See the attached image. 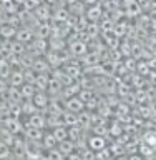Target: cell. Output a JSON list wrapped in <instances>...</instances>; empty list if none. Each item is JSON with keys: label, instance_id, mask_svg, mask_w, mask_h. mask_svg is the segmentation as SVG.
Listing matches in <instances>:
<instances>
[{"label": "cell", "instance_id": "obj_1", "mask_svg": "<svg viewBox=\"0 0 156 160\" xmlns=\"http://www.w3.org/2000/svg\"><path fill=\"white\" fill-rule=\"evenodd\" d=\"M105 15V10H103V5L102 3H97V5H92V7H87V12H85V18L88 20L90 23H97L103 18Z\"/></svg>", "mask_w": 156, "mask_h": 160}, {"label": "cell", "instance_id": "obj_2", "mask_svg": "<svg viewBox=\"0 0 156 160\" xmlns=\"http://www.w3.org/2000/svg\"><path fill=\"white\" fill-rule=\"evenodd\" d=\"M52 13L53 10L48 3H40L37 8L33 10V17L38 20V22H50L52 20Z\"/></svg>", "mask_w": 156, "mask_h": 160}, {"label": "cell", "instance_id": "obj_3", "mask_svg": "<svg viewBox=\"0 0 156 160\" xmlns=\"http://www.w3.org/2000/svg\"><path fill=\"white\" fill-rule=\"evenodd\" d=\"M12 155L17 160H27V150H25V140L22 137H15L12 143Z\"/></svg>", "mask_w": 156, "mask_h": 160}, {"label": "cell", "instance_id": "obj_4", "mask_svg": "<svg viewBox=\"0 0 156 160\" xmlns=\"http://www.w3.org/2000/svg\"><path fill=\"white\" fill-rule=\"evenodd\" d=\"M68 47H70V52H72V55H75V57H83L85 53H88V45L87 42H83V40H70L68 42Z\"/></svg>", "mask_w": 156, "mask_h": 160}, {"label": "cell", "instance_id": "obj_5", "mask_svg": "<svg viewBox=\"0 0 156 160\" xmlns=\"http://www.w3.org/2000/svg\"><path fill=\"white\" fill-rule=\"evenodd\" d=\"M65 110H68V112L78 115V113H82L85 110V103L78 98V95H77V97H72V98L65 100Z\"/></svg>", "mask_w": 156, "mask_h": 160}, {"label": "cell", "instance_id": "obj_6", "mask_svg": "<svg viewBox=\"0 0 156 160\" xmlns=\"http://www.w3.org/2000/svg\"><path fill=\"white\" fill-rule=\"evenodd\" d=\"M47 125V117L40 112H35L32 115H28V120H27V127H33V128H42Z\"/></svg>", "mask_w": 156, "mask_h": 160}, {"label": "cell", "instance_id": "obj_7", "mask_svg": "<svg viewBox=\"0 0 156 160\" xmlns=\"http://www.w3.org/2000/svg\"><path fill=\"white\" fill-rule=\"evenodd\" d=\"M43 130L42 128H33V127H27L25 128L23 127V138L25 140H30V142H42V138H43Z\"/></svg>", "mask_w": 156, "mask_h": 160}, {"label": "cell", "instance_id": "obj_8", "mask_svg": "<svg viewBox=\"0 0 156 160\" xmlns=\"http://www.w3.org/2000/svg\"><path fill=\"white\" fill-rule=\"evenodd\" d=\"M68 18H70V12H68V7H65V5L57 7L52 13V20L55 23H67Z\"/></svg>", "mask_w": 156, "mask_h": 160}, {"label": "cell", "instance_id": "obj_9", "mask_svg": "<svg viewBox=\"0 0 156 160\" xmlns=\"http://www.w3.org/2000/svg\"><path fill=\"white\" fill-rule=\"evenodd\" d=\"M33 105L37 107L38 110H47L48 103H50V97L47 95V92H42V90H37V93L33 95L32 98Z\"/></svg>", "mask_w": 156, "mask_h": 160}, {"label": "cell", "instance_id": "obj_10", "mask_svg": "<svg viewBox=\"0 0 156 160\" xmlns=\"http://www.w3.org/2000/svg\"><path fill=\"white\" fill-rule=\"evenodd\" d=\"M7 130H10L13 135H18V133H22L23 132V125L22 122H20V118H15V117H10L8 115V118L5 120V122L2 123Z\"/></svg>", "mask_w": 156, "mask_h": 160}, {"label": "cell", "instance_id": "obj_11", "mask_svg": "<svg viewBox=\"0 0 156 160\" xmlns=\"http://www.w3.org/2000/svg\"><path fill=\"white\" fill-rule=\"evenodd\" d=\"M52 30H53V25L50 22H38L37 23V30H35V37L47 40L50 35H52Z\"/></svg>", "mask_w": 156, "mask_h": 160}, {"label": "cell", "instance_id": "obj_12", "mask_svg": "<svg viewBox=\"0 0 156 160\" xmlns=\"http://www.w3.org/2000/svg\"><path fill=\"white\" fill-rule=\"evenodd\" d=\"M35 38V32L32 28H28V27H22V28H18L17 30V33H15V40H18V42H22V43H30L32 40Z\"/></svg>", "mask_w": 156, "mask_h": 160}, {"label": "cell", "instance_id": "obj_13", "mask_svg": "<svg viewBox=\"0 0 156 160\" xmlns=\"http://www.w3.org/2000/svg\"><path fill=\"white\" fill-rule=\"evenodd\" d=\"M8 83H10V87H18V88L22 87L25 83L23 70H18V68L12 70V73H10V77H8Z\"/></svg>", "mask_w": 156, "mask_h": 160}, {"label": "cell", "instance_id": "obj_14", "mask_svg": "<svg viewBox=\"0 0 156 160\" xmlns=\"http://www.w3.org/2000/svg\"><path fill=\"white\" fill-rule=\"evenodd\" d=\"M80 90H82L80 83L75 82L72 85H68V87H63L62 93H60V98H62V100H68V98H72V97H77V93H80Z\"/></svg>", "mask_w": 156, "mask_h": 160}, {"label": "cell", "instance_id": "obj_15", "mask_svg": "<svg viewBox=\"0 0 156 160\" xmlns=\"http://www.w3.org/2000/svg\"><path fill=\"white\" fill-rule=\"evenodd\" d=\"M106 147V142H105L103 137H100V135H92V137L88 138V148L93 150V152H100V150H103Z\"/></svg>", "mask_w": 156, "mask_h": 160}, {"label": "cell", "instance_id": "obj_16", "mask_svg": "<svg viewBox=\"0 0 156 160\" xmlns=\"http://www.w3.org/2000/svg\"><path fill=\"white\" fill-rule=\"evenodd\" d=\"M32 70L37 73H50L52 72V67H50V63L45 58H35L33 65H32Z\"/></svg>", "mask_w": 156, "mask_h": 160}, {"label": "cell", "instance_id": "obj_17", "mask_svg": "<svg viewBox=\"0 0 156 160\" xmlns=\"http://www.w3.org/2000/svg\"><path fill=\"white\" fill-rule=\"evenodd\" d=\"M50 83V73H37V78H35V88L42 90V92H47Z\"/></svg>", "mask_w": 156, "mask_h": 160}, {"label": "cell", "instance_id": "obj_18", "mask_svg": "<svg viewBox=\"0 0 156 160\" xmlns=\"http://www.w3.org/2000/svg\"><path fill=\"white\" fill-rule=\"evenodd\" d=\"M63 72L68 73L72 78H78L80 73H82V67H80V63H75V62H67L63 65Z\"/></svg>", "mask_w": 156, "mask_h": 160}, {"label": "cell", "instance_id": "obj_19", "mask_svg": "<svg viewBox=\"0 0 156 160\" xmlns=\"http://www.w3.org/2000/svg\"><path fill=\"white\" fill-rule=\"evenodd\" d=\"M58 150L62 152L63 157H68V155H72L75 150H77V147H75V142H72L70 138H67V140H63V142L58 143Z\"/></svg>", "mask_w": 156, "mask_h": 160}, {"label": "cell", "instance_id": "obj_20", "mask_svg": "<svg viewBox=\"0 0 156 160\" xmlns=\"http://www.w3.org/2000/svg\"><path fill=\"white\" fill-rule=\"evenodd\" d=\"M20 93H22L23 100H32L33 95L37 93V88H35L33 83H23L22 87H20Z\"/></svg>", "mask_w": 156, "mask_h": 160}, {"label": "cell", "instance_id": "obj_21", "mask_svg": "<svg viewBox=\"0 0 156 160\" xmlns=\"http://www.w3.org/2000/svg\"><path fill=\"white\" fill-rule=\"evenodd\" d=\"M17 30L18 28H15V27H12V25H8V23H2L0 25V38L12 40V37H15V33H17Z\"/></svg>", "mask_w": 156, "mask_h": 160}, {"label": "cell", "instance_id": "obj_22", "mask_svg": "<svg viewBox=\"0 0 156 160\" xmlns=\"http://www.w3.org/2000/svg\"><path fill=\"white\" fill-rule=\"evenodd\" d=\"M62 120H63L65 127H73V125H78V115L68 112V110H65V112L62 113Z\"/></svg>", "mask_w": 156, "mask_h": 160}, {"label": "cell", "instance_id": "obj_23", "mask_svg": "<svg viewBox=\"0 0 156 160\" xmlns=\"http://www.w3.org/2000/svg\"><path fill=\"white\" fill-rule=\"evenodd\" d=\"M52 133H53V137L57 138V142H63V140H67L68 138V127H65V125H58V127H55L52 130Z\"/></svg>", "mask_w": 156, "mask_h": 160}, {"label": "cell", "instance_id": "obj_24", "mask_svg": "<svg viewBox=\"0 0 156 160\" xmlns=\"http://www.w3.org/2000/svg\"><path fill=\"white\" fill-rule=\"evenodd\" d=\"M83 132H85V128H82L80 125L68 127V138L72 140V142H78L80 138H83Z\"/></svg>", "mask_w": 156, "mask_h": 160}, {"label": "cell", "instance_id": "obj_25", "mask_svg": "<svg viewBox=\"0 0 156 160\" xmlns=\"http://www.w3.org/2000/svg\"><path fill=\"white\" fill-rule=\"evenodd\" d=\"M68 12L70 15H73V17H83L85 12H87V5L83 2H78V3H73L68 7Z\"/></svg>", "mask_w": 156, "mask_h": 160}, {"label": "cell", "instance_id": "obj_26", "mask_svg": "<svg viewBox=\"0 0 156 160\" xmlns=\"http://www.w3.org/2000/svg\"><path fill=\"white\" fill-rule=\"evenodd\" d=\"M42 145H43V148H45V150H52V148H55V147L58 145V142H57V138L53 137V133H52V132H48V133H43Z\"/></svg>", "mask_w": 156, "mask_h": 160}, {"label": "cell", "instance_id": "obj_27", "mask_svg": "<svg viewBox=\"0 0 156 160\" xmlns=\"http://www.w3.org/2000/svg\"><path fill=\"white\" fill-rule=\"evenodd\" d=\"M25 50H27L25 43L18 42V40H12V45H10V57H12V55H15V57H20L22 53H25Z\"/></svg>", "mask_w": 156, "mask_h": 160}, {"label": "cell", "instance_id": "obj_28", "mask_svg": "<svg viewBox=\"0 0 156 160\" xmlns=\"http://www.w3.org/2000/svg\"><path fill=\"white\" fill-rule=\"evenodd\" d=\"M0 7H2L7 13H17L18 12V5L13 0H0Z\"/></svg>", "mask_w": 156, "mask_h": 160}, {"label": "cell", "instance_id": "obj_29", "mask_svg": "<svg viewBox=\"0 0 156 160\" xmlns=\"http://www.w3.org/2000/svg\"><path fill=\"white\" fill-rule=\"evenodd\" d=\"M128 32V25H126V22H121V20H120V22H116L115 23V27H113V33L116 35V37L120 38V37H123L125 33Z\"/></svg>", "mask_w": 156, "mask_h": 160}, {"label": "cell", "instance_id": "obj_30", "mask_svg": "<svg viewBox=\"0 0 156 160\" xmlns=\"http://www.w3.org/2000/svg\"><path fill=\"white\" fill-rule=\"evenodd\" d=\"M45 160H65V157L62 155L58 148H52V150H47V155L43 157Z\"/></svg>", "mask_w": 156, "mask_h": 160}, {"label": "cell", "instance_id": "obj_31", "mask_svg": "<svg viewBox=\"0 0 156 160\" xmlns=\"http://www.w3.org/2000/svg\"><path fill=\"white\" fill-rule=\"evenodd\" d=\"M78 98L82 100L83 103H88L92 98H95L93 90H90V88H82V90H80V93H78Z\"/></svg>", "mask_w": 156, "mask_h": 160}, {"label": "cell", "instance_id": "obj_32", "mask_svg": "<svg viewBox=\"0 0 156 160\" xmlns=\"http://www.w3.org/2000/svg\"><path fill=\"white\" fill-rule=\"evenodd\" d=\"M22 112L27 113V115H32V113H35V112H38V108L33 105L32 100H25V102L22 103Z\"/></svg>", "mask_w": 156, "mask_h": 160}, {"label": "cell", "instance_id": "obj_33", "mask_svg": "<svg viewBox=\"0 0 156 160\" xmlns=\"http://www.w3.org/2000/svg\"><path fill=\"white\" fill-rule=\"evenodd\" d=\"M10 155H12V148H10V145L0 142V160H8Z\"/></svg>", "mask_w": 156, "mask_h": 160}, {"label": "cell", "instance_id": "obj_34", "mask_svg": "<svg viewBox=\"0 0 156 160\" xmlns=\"http://www.w3.org/2000/svg\"><path fill=\"white\" fill-rule=\"evenodd\" d=\"M40 5L38 0H25L23 2V7H25V12H32V10H35Z\"/></svg>", "mask_w": 156, "mask_h": 160}, {"label": "cell", "instance_id": "obj_35", "mask_svg": "<svg viewBox=\"0 0 156 160\" xmlns=\"http://www.w3.org/2000/svg\"><path fill=\"white\" fill-rule=\"evenodd\" d=\"M82 158L83 160H97V153H95L93 150L87 148V150H83V152H82Z\"/></svg>", "mask_w": 156, "mask_h": 160}, {"label": "cell", "instance_id": "obj_36", "mask_svg": "<svg viewBox=\"0 0 156 160\" xmlns=\"http://www.w3.org/2000/svg\"><path fill=\"white\" fill-rule=\"evenodd\" d=\"M8 87H10L8 80H7V78H3V77H0V93H3Z\"/></svg>", "mask_w": 156, "mask_h": 160}, {"label": "cell", "instance_id": "obj_37", "mask_svg": "<svg viewBox=\"0 0 156 160\" xmlns=\"http://www.w3.org/2000/svg\"><path fill=\"white\" fill-rule=\"evenodd\" d=\"M110 133H113V135H121V133H123V128L120 127V125H113V128L110 130Z\"/></svg>", "mask_w": 156, "mask_h": 160}, {"label": "cell", "instance_id": "obj_38", "mask_svg": "<svg viewBox=\"0 0 156 160\" xmlns=\"http://www.w3.org/2000/svg\"><path fill=\"white\" fill-rule=\"evenodd\" d=\"M67 158H68V160H83V158H82V153H77V152H73L72 155H68Z\"/></svg>", "mask_w": 156, "mask_h": 160}, {"label": "cell", "instance_id": "obj_39", "mask_svg": "<svg viewBox=\"0 0 156 160\" xmlns=\"http://www.w3.org/2000/svg\"><path fill=\"white\" fill-rule=\"evenodd\" d=\"M83 3L87 5V7H92V5H97V3H100V0H83Z\"/></svg>", "mask_w": 156, "mask_h": 160}, {"label": "cell", "instance_id": "obj_40", "mask_svg": "<svg viewBox=\"0 0 156 160\" xmlns=\"http://www.w3.org/2000/svg\"><path fill=\"white\" fill-rule=\"evenodd\" d=\"M63 2H65V5H68V7H70V5H73V3L83 2V0H63Z\"/></svg>", "mask_w": 156, "mask_h": 160}, {"label": "cell", "instance_id": "obj_41", "mask_svg": "<svg viewBox=\"0 0 156 160\" xmlns=\"http://www.w3.org/2000/svg\"><path fill=\"white\" fill-rule=\"evenodd\" d=\"M43 2H45V3H48V5H57L60 0H43Z\"/></svg>", "mask_w": 156, "mask_h": 160}, {"label": "cell", "instance_id": "obj_42", "mask_svg": "<svg viewBox=\"0 0 156 160\" xmlns=\"http://www.w3.org/2000/svg\"><path fill=\"white\" fill-rule=\"evenodd\" d=\"M13 2L17 3V5H23V2H25V0H13Z\"/></svg>", "mask_w": 156, "mask_h": 160}, {"label": "cell", "instance_id": "obj_43", "mask_svg": "<svg viewBox=\"0 0 156 160\" xmlns=\"http://www.w3.org/2000/svg\"><path fill=\"white\" fill-rule=\"evenodd\" d=\"M130 160H141V157H138V155H135V157H130Z\"/></svg>", "mask_w": 156, "mask_h": 160}, {"label": "cell", "instance_id": "obj_44", "mask_svg": "<svg viewBox=\"0 0 156 160\" xmlns=\"http://www.w3.org/2000/svg\"><path fill=\"white\" fill-rule=\"evenodd\" d=\"M100 2H102V3H105V2H110V0H100Z\"/></svg>", "mask_w": 156, "mask_h": 160}, {"label": "cell", "instance_id": "obj_45", "mask_svg": "<svg viewBox=\"0 0 156 160\" xmlns=\"http://www.w3.org/2000/svg\"><path fill=\"white\" fill-rule=\"evenodd\" d=\"M38 2H40V3H42V2H43V0H38Z\"/></svg>", "mask_w": 156, "mask_h": 160}]
</instances>
